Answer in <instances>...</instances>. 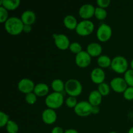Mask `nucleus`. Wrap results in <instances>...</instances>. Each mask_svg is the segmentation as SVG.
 <instances>
[{"instance_id": "obj_23", "label": "nucleus", "mask_w": 133, "mask_h": 133, "mask_svg": "<svg viewBox=\"0 0 133 133\" xmlns=\"http://www.w3.org/2000/svg\"><path fill=\"white\" fill-rule=\"evenodd\" d=\"M110 88H111L108 83L103 82L99 84L97 87V90L102 95V96H107L110 94Z\"/></svg>"}, {"instance_id": "obj_17", "label": "nucleus", "mask_w": 133, "mask_h": 133, "mask_svg": "<svg viewBox=\"0 0 133 133\" xmlns=\"http://www.w3.org/2000/svg\"><path fill=\"white\" fill-rule=\"evenodd\" d=\"M102 95L97 90H92L88 96V102L92 106H99L102 102Z\"/></svg>"}, {"instance_id": "obj_3", "label": "nucleus", "mask_w": 133, "mask_h": 133, "mask_svg": "<svg viewBox=\"0 0 133 133\" xmlns=\"http://www.w3.org/2000/svg\"><path fill=\"white\" fill-rule=\"evenodd\" d=\"M65 91L69 96L76 97L83 92V85L77 79H70L65 83Z\"/></svg>"}, {"instance_id": "obj_24", "label": "nucleus", "mask_w": 133, "mask_h": 133, "mask_svg": "<svg viewBox=\"0 0 133 133\" xmlns=\"http://www.w3.org/2000/svg\"><path fill=\"white\" fill-rule=\"evenodd\" d=\"M94 16L99 20H103L107 16V12L105 10V9H103L101 7H96L95 10Z\"/></svg>"}, {"instance_id": "obj_37", "label": "nucleus", "mask_w": 133, "mask_h": 133, "mask_svg": "<svg viewBox=\"0 0 133 133\" xmlns=\"http://www.w3.org/2000/svg\"><path fill=\"white\" fill-rule=\"evenodd\" d=\"M64 133H79L77 130L74 129H68L64 131Z\"/></svg>"}, {"instance_id": "obj_32", "label": "nucleus", "mask_w": 133, "mask_h": 133, "mask_svg": "<svg viewBox=\"0 0 133 133\" xmlns=\"http://www.w3.org/2000/svg\"><path fill=\"white\" fill-rule=\"evenodd\" d=\"M123 97L127 101H131L133 99V87H129L123 92Z\"/></svg>"}, {"instance_id": "obj_35", "label": "nucleus", "mask_w": 133, "mask_h": 133, "mask_svg": "<svg viewBox=\"0 0 133 133\" xmlns=\"http://www.w3.org/2000/svg\"><path fill=\"white\" fill-rule=\"evenodd\" d=\"M31 31H32V27H31V25H24L23 32H25V33H29Z\"/></svg>"}, {"instance_id": "obj_40", "label": "nucleus", "mask_w": 133, "mask_h": 133, "mask_svg": "<svg viewBox=\"0 0 133 133\" xmlns=\"http://www.w3.org/2000/svg\"><path fill=\"white\" fill-rule=\"evenodd\" d=\"M109 133H118V132H114V131H111V132H110Z\"/></svg>"}, {"instance_id": "obj_6", "label": "nucleus", "mask_w": 133, "mask_h": 133, "mask_svg": "<svg viewBox=\"0 0 133 133\" xmlns=\"http://www.w3.org/2000/svg\"><path fill=\"white\" fill-rule=\"evenodd\" d=\"M112 35V29L109 25L103 23L97 28L96 31L97 38L102 42L109 40Z\"/></svg>"}, {"instance_id": "obj_27", "label": "nucleus", "mask_w": 133, "mask_h": 133, "mask_svg": "<svg viewBox=\"0 0 133 133\" xmlns=\"http://www.w3.org/2000/svg\"><path fill=\"white\" fill-rule=\"evenodd\" d=\"M124 79L129 87H133V70H128L124 74Z\"/></svg>"}, {"instance_id": "obj_21", "label": "nucleus", "mask_w": 133, "mask_h": 133, "mask_svg": "<svg viewBox=\"0 0 133 133\" xmlns=\"http://www.w3.org/2000/svg\"><path fill=\"white\" fill-rule=\"evenodd\" d=\"M51 86L53 91L55 92L62 93L65 91V83L60 79H55L53 80Z\"/></svg>"}, {"instance_id": "obj_7", "label": "nucleus", "mask_w": 133, "mask_h": 133, "mask_svg": "<svg viewBox=\"0 0 133 133\" xmlns=\"http://www.w3.org/2000/svg\"><path fill=\"white\" fill-rule=\"evenodd\" d=\"M93 106L87 101H81L78 102L74 108V112L80 117H87L92 114Z\"/></svg>"}, {"instance_id": "obj_29", "label": "nucleus", "mask_w": 133, "mask_h": 133, "mask_svg": "<svg viewBox=\"0 0 133 133\" xmlns=\"http://www.w3.org/2000/svg\"><path fill=\"white\" fill-rule=\"evenodd\" d=\"M77 99L75 97H73V96H69L65 100V104L66 106L69 108H75L76 105H77Z\"/></svg>"}, {"instance_id": "obj_33", "label": "nucleus", "mask_w": 133, "mask_h": 133, "mask_svg": "<svg viewBox=\"0 0 133 133\" xmlns=\"http://www.w3.org/2000/svg\"><path fill=\"white\" fill-rule=\"evenodd\" d=\"M96 3L99 7L105 9L110 5V0H97Z\"/></svg>"}, {"instance_id": "obj_5", "label": "nucleus", "mask_w": 133, "mask_h": 133, "mask_svg": "<svg viewBox=\"0 0 133 133\" xmlns=\"http://www.w3.org/2000/svg\"><path fill=\"white\" fill-rule=\"evenodd\" d=\"M94 28L95 26L93 22L90 19H83L78 23L75 31L80 36H85L92 33Z\"/></svg>"}, {"instance_id": "obj_19", "label": "nucleus", "mask_w": 133, "mask_h": 133, "mask_svg": "<svg viewBox=\"0 0 133 133\" xmlns=\"http://www.w3.org/2000/svg\"><path fill=\"white\" fill-rule=\"evenodd\" d=\"M63 23L65 27L68 29L75 30L79 22H77V19L74 16L68 14L64 18Z\"/></svg>"}, {"instance_id": "obj_13", "label": "nucleus", "mask_w": 133, "mask_h": 133, "mask_svg": "<svg viewBox=\"0 0 133 133\" xmlns=\"http://www.w3.org/2000/svg\"><path fill=\"white\" fill-rule=\"evenodd\" d=\"M57 114L55 110L53 109H45L42 113V119L47 125L53 124L57 121Z\"/></svg>"}, {"instance_id": "obj_16", "label": "nucleus", "mask_w": 133, "mask_h": 133, "mask_svg": "<svg viewBox=\"0 0 133 133\" xmlns=\"http://www.w3.org/2000/svg\"><path fill=\"white\" fill-rule=\"evenodd\" d=\"M36 16L35 13L31 10H27L23 12L21 15V19L24 25H32L35 22Z\"/></svg>"}, {"instance_id": "obj_39", "label": "nucleus", "mask_w": 133, "mask_h": 133, "mask_svg": "<svg viewBox=\"0 0 133 133\" xmlns=\"http://www.w3.org/2000/svg\"><path fill=\"white\" fill-rule=\"evenodd\" d=\"M131 69L133 70V58H132V61H131Z\"/></svg>"}, {"instance_id": "obj_25", "label": "nucleus", "mask_w": 133, "mask_h": 133, "mask_svg": "<svg viewBox=\"0 0 133 133\" xmlns=\"http://www.w3.org/2000/svg\"><path fill=\"white\" fill-rule=\"evenodd\" d=\"M6 130L8 133H18L19 131V127L15 122L10 119L6 124Z\"/></svg>"}, {"instance_id": "obj_36", "label": "nucleus", "mask_w": 133, "mask_h": 133, "mask_svg": "<svg viewBox=\"0 0 133 133\" xmlns=\"http://www.w3.org/2000/svg\"><path fill=\"white\" fill-rule=\"evenodd\" d=\"M100 111V109L99 106H93L92 108V114H97Z\"/></svg>"}, {"instance_id": "obj_38", "label": "nucleus", "mask_w": 133, "mask_h": 133, "mask_svg": "<svg viewBox=\"0 0 133 133\" xmlns=\"http://www.w3.org/2000/svg\"><path fill=\"white\" fill-rule=\"evenodd\" d=\"M128 133H133V127H131V128L129 129V130L128 131Z\"/></svg>"}, {"instance_id": "obj_9", "label": "nucleus", "mask_w": 133, "mask_h": 133, "mask_svg": "<svg viewBox=\"0 0 133 133\" xmlns=\"http://www.w3.org/2000/svg\"><path fill=\"white\" fill-rule=\"evenodd\" d=\"M92 61V57L87 53V51H82L76 55L75 62L77 66L81 68H84L89 66Z\"/></svg>"}, {"instance_id": "obj_18", "label": "nucleus", "mask_w": 133, "mask_h": 133, "mask_svg": "<svg viewBox=\"0 0 133 133\" xmlns=\"http://www.w3.org/2000/svg\"><path fill=\"white\" fill-rule=\"evenodd\" d=\"M49 88L47 84L44 83H39L35 85L33 92L38 97L48 96L49 93Z\"/></svg>"}, {"instance_id": "obj_4", "label": "nucleus", "mask_w": 133, "mask_h": 133, "mask_svg": "<svg viewBox=\"0 0 133 133\" xmlns=\"http://www.w3.org/2000/svg\"><path fill=\"white\" fill-rule=\"evenodd\" d=\"M128 61L123 56H116L112 59V70L117 74H125L128 70Z\"/></svg>"}, {"instance_id": "obj_31", "label": "nucleus", "mask_w": 133, "mask_h": 133, "mask_svg": "<svg viewBox=\"0 0 133 133\" xmlns=\"http://www.w3.org/2000/svg\"><path fill=\"white\" fill-rule=\"evenodd\" d=\"M10 120L8 114L2 111L0 112V127L2 128L3 127H6V124Z\"/></svg>"}, {"instance_id": "obj_20", "label": "nucleus", "mask_w": 133, "mask_h": 133, "mask_svg": "<svg viewBox=\"0 0 133 133\" xmlns=\"http://www.w3.org/2000/svg\"><path fill=\"white\" fill-rule=\"evenodd\" d=\"M19 0H1V6H3L7 10H16L20 5Z\"/></svg>"}, {"instance_id": "obj_26", "label": "nucleus", "mask_w": 133, "mask_h": 133, "mask_svg": "<svg viewBox=\"0 0 133 133\" xmlns=\"http://www.w3.org/2000/svg\"><path fill=\"white\" fill-rule=\"evenodd\" d=\"M69 49H70L71 53H75L76 55L81 53L82 51H83V48H82V45L79 43L77 42H71L70 44V47H69Z\"/></svg>"}, {"instance_id": "obj_11", "label": "nucleus", "mask_w": 133, "mask_h": 133, "mask_svg": "<svg viewBox=\"0 0 133 133\" xmlns=\"http://www.w3.org/2000/svg\"><path fill=\"white\" fill-rule=\"evenodd\" d=\"M35 87L34 82L29 78H23L18 83V88L19 92L25 94L33 92Z\"/></svg>"}, {"instance_id": "obj_22", "label": "nucleus", "mask_w": 133, "mask_h": 133, "mask_svg": "<svg viewBox=\"0 0 133 133\" xmlns=\"http://www.w3.org/2000/svg\"><path fill=\"white\" fill-rule=\"evenodd\" d=\"M97 64L101 68H107L111 66L112 59L106 55H100L97 60Z\"/></svg>"}, {"instance_id": "obj_15", "label": "nucleus", "mask_w": 133, "mask_h": 133, "mask_svg": "<svg viewBox=\"0 0 133 133\" xmlns=\"http://www.w3.org/2000/svg\"><path fill=\"white\" fill-rule=\"evenodd\" d=\"M87 51L91 57H99L103 51V48L101 44L97 42L90 43L87 47Z\"/></svg>"}, {"instance_id": "obj_10", "label": "nucleus", "mask_w": 133, "mask_h": 133, "mask_svg": "<svg viewBox=\"0 0 133 133\" xmlns=\"http://www.w3.org/2000/svg\"><path fill=\"white\" fill-rule=\"evenodd\" d=\"M128 84L126 83L124 78L117 77L113 78L110 82V87L114 92L118 93H123L127 88Z\"/></svg>"}, {"instance_id": "obj_2", "label": "nucleus", "mask_w": 133, "mask_h": 133, "mask_svg": "<svg viewBox=\"0 0 133 133\" xmlns=\"http://www.w3.org/2000/svg\"><path fill=\"white\" fill-rule=\"evenodd\" d=\"M64 101V95L62 93L53 92L46 96L45 104L48 108L55 110L61 107L63 105Z\"/></svg>"}, {"instance_id": "obj_30", "label": "nucleus", "mask_w": 133, "mask_h": 133, "mask_svg": "<svg viewBox=\"0 0 133 133\" xmlns=\"http://www.w3.org/2000/svg\"><path fill=\"white\" fill-rule=\"evenodd\" d=\"M9 18L8 10L3 6H0V22L1 23H5Z\"/></svg>"}, {"instance_id": "obj_8", "label": "nucleus", "mask_w": 133, "mask_h": 133, "mask_svg": "<svg viewBox=\"0 0 133 133\" xmlns=\"http://www.w3.org/2000/svg\"><path fill=\"white\" fill-rule=\"evenodd\" d=\"M55 44L58 49L61 50H66L69 49L70 42L69 38L64 34H53Z\"/></svg>"}, {"instance_id": "obj_34", "label": "nucleus", "mask_w": 133, "mask_h": 133, "mask_svg": "<svg viewBox=\"0 0 133 133\" xmlns=\"http://www.w3.org/2000/svg\"><path fill=\"white\" fill-rule=\"evenodd\" d=\"M51 133H64L63 129L59 126H55L51 130Z\"/></svg>"}, {"instance_id": "obj_12", "label": "nucleus", "mask_w": 133, "mask_h": 133, "mask_svg": "<svg viewBox=\"0 0 133 133\" xmlns=\"http://www.w3.org/2000/svg\"><path fill=\"white\" fill-rule=\"evenodd\" d=\"M96 7L93 5L86 3L81 6L79 10V14L83 19H89L94 16Z\"/></svg>"}, {"instance_id": "obj_28", "label": "nucleus", "mask_w": 133, "mask_h": 133, "mask_svg": "<svg viewBox=\"0 0 133 133\" xmlns=\"http://www.w3.org/2000/svg\"><path fill=\"white\" fill-rule=\"evenodd\" d=\"M25 100L29 105H34L37 101V96L33 92L25 94Z\"/></svg>"}, {"instance_id": "obj_14", "label": "nucleus", "mask_w": 133, "mask_h": 133, "mask_svg": "<svg viewBox=\"0 0 133 133\" xmlns=\"http://www.w3.org/2000/svg\"><path fill=\"white\" fill-rule=\"evenodd\" d=\"M90 79L94 83L100 84L105 79V73L101 68H95L90 73Z\"/></svg>"}, {"instance_id": "obj_1", "label": "nucleus", "mask_w": 133, "mask_h": 133, "mask_svg": "<svg viewBox=\"0 0 133 133\" xmlns=\"http://www.w3.org/2000/svg\"><path fill=\"white\" fill-rule=\"evenodd\" d=\"M24 24L21 18L16 16H11L5 23V29L10 35L16 36L23 32Z\"/></svg>"}]
</instances>
